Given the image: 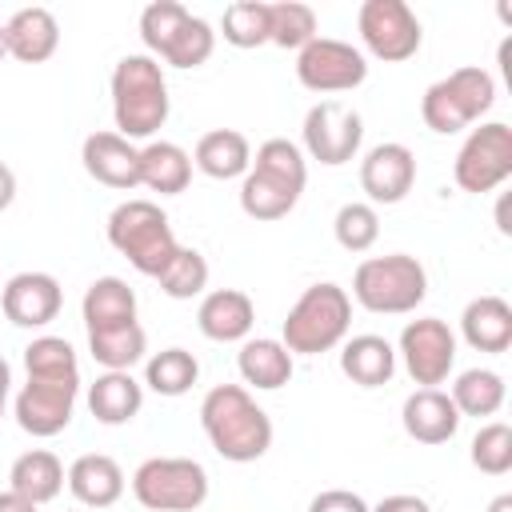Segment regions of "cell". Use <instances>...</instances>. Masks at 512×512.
I'll return each mask as SVG.
<instances>
[{
    "mask_svg": "<svg viewBox=\"0 0 512 512\" xmlns=\"http://www.w3.org/2000/svg\"><path fill=\"white\" fill-rule=\"evenodd\" d=\"M200 380V364L188 348H164L144 364V384L156 396H184Z\"/></svg>",
    "mask_w": 512,
    "mask_h": 512,
    "instance_id": "33",
    "label": "cell"
},
{
    "mask_svg": "<svg viewBox=\"0 0 512 512\" xmlns=\"http://www.w3.org/2000/svg\"><path fill=\"white\" fill-rule=\"evenodd\" d=\"M192 164L212 176V180H236L248 172L252 164V144L244 132L236 128H212L196 140V152H192Z\"/></svg>",
    "mask_w": 512,
    "mask_h": 512,
    "instance_id": "23",
    "label": "cell"
},
{
    "mask_svg": "<svg viewBox=\"0 0 512 512\" xmlns=\"http://www.w3.org/2000/svg\"><path fill=\"white\" fill-rule=\"evenodd\" d=\"M416 184V156L408 144H376L360 160V188L372 204H400Z\"/></svg>",
    "mask_w": 512,
    "mask_h": 512,
    "instance_id": "16",
    "label": "cell"
},
{
    "mask_svg": "<svg viewBox=\"0 0 512 512\" xmlns=\"http://www.w3.org/2000/svg\"><path fill=\"white\" fill-rule=\"evenodd\" d=\"M400 420H404V432L416 444H448L456 436V428H460L464 416L456 412V404H452L448 392H440V388H416L404 400Z\"/></svg>",
    "mask_w": 512,
    "mask_h": 512,
    "instance_id": "19",
    "label": "cell"
},
{
    "mask_svg": "<svg viewBox=\"0 0 512 512\" xmlns=\"http://www.w3.org/2000/svg\"><path fill=\"white\" fill-rule=\"evenodd\" d=\"M372 512H432L424 496H412V492H396V496H384Z\"/></svg>",
    "mask_w": 512,
    "mask_h": 512,
    "instance_id": "40",
    "label": "cell"
},
{
    "mask_svg": "<svg viewBox=\"0 0 512 512\" xmlns=\"http://www.w3.org/2000/svg\"><path fill=\"white\" fill-rule=\"evenodd\" d=\"M108 244L144 276H160L172 256L180 252L176 236H172V224L164 216L160 204L152 200H124L112 208L108 216Z\"/></svg>",
    "mask_w": 512,
    "mask_h": 512,
    "instance_id": "6",
    "label": "cell"
},
{
    "mask_svg": "<svg viewBox=\"0 0 512 512\" xmlns=\"http://www.w3.org/2000/svg\"><path fill=\"white\" fill-rule=\"evenodd\" d=\"M140 40L148 44L152 60L160 56L172 68H200L216 48L212 24L176 0H156L140 12Z\"/></svg>",
    "mask_w": 512,
    "mask_h": 512,
    "instance_id": "7",
    "label": "cell"
},
{
    "mask_svg": "<svg viewBox=\"0 0 512 512\" xmlns=\"http://www.w3.org/2000/svg\"><path fill=\"white\" fill-rule=\"evenodd\" d=\"M364 76H368L364 52L332 36L308 40L296 56V80L308 92H348V88H360Z\"/></svg>",
    "mask_w": 512,
    "mask_h": 512,
    "instance_id": "14",
    "label": "cell"
},
{
    "mask_svg": "<svg viewBox=\"0 0 512 512\" xmlns=\"http://www.w3.org/2000/svg\"><path fill=\"white\" fill-rule=\"evenodd\" d=\"M496 104V80L484 68H456L444 80H436L424 100H420V116L432 132L452 136L460 128H468L472 120H480L488 108Z\"/></svg>",
    "mask_w": 512,
    "mask_h": 512,
    "instance_id": "9",
    "label": "cell"
},
{
    "mask_svg": "<svg viewBox=\"0 0 512 512\" xmlns=\"http://www.w3.org/2000/svg\"><path fill=\"white\" fill-rule=\"evenodd\" d=\"M220 32L232 48H260L272 36V12L264 0H236L224 8Z\"/></svg>",
    "mask_w": 512,
    "mask_h": 512,
    "instance_id": "34",
    "label": "cell"
},
{
    "mask_svg": "<svg viewBox=\"0 0 512 512\" xmlns=\"http://www.w3.org/2000/svg\"><path fill=\"white\" fill-rule=\"evenodd\" d=\"M332 232H336V244H340L344 252H368V248L376 244V236H380V216H376L372 204L352 200V204H344V208L336 212Z\"/></svg>",
    "mask_w": 512,
    "mask_h": 512,
    "instance_id": "37",
    "label": "cell"
},
{
    "mask_svg": "<svg viewBox=\"0 0 512 512\" xmlns=\"http://www.w3.org/2000/svg\"><path fill=\"white\" fill-rule=\"evenodd\" d=\"M28 380L16 392V424L28 436H56L68 428L80 396V364L64 336H36L24 348Z\"/></svg>",
    "mask_w": 512,
    "mask_h": 512,
    "instance_id": "1",
    "label": "cell"
},
{
    "mask_svg": "<svg viewBox=\"0 0 512 512\" xmlns=\"http://www.w3.org/2000/svg\"><path fill=\"white\" fill-rule=\"evenodd\" d=\"M84 172L96 184L132 192L140 184V148H132V140H124L120 132H92L80 148Z\"/></svg>",
    "mask_w": 512,
    "mask_h": 512,
    "instance_id": "18",
    "label": "cell"
},
{
    "mask_svg": "<svg viewBox=\"0 0 512 512\" xmlns=\"http://www.w3.org/2000/svg\"><path fill=\"white\" fill-rule=\"evenodd\" d=\"M12 200H16V176H12V168L0 160V212H4Z\"/></svg>",
    "mask_w": 512,
    "mask_h": 512,
    "instance_id": "41",
    "label": "cell"
},
{
    "mask_svg": "<svg viewBox=\"0 0 512 512\" xmlns=\"http://www.w3.org/2000/svg\"><path fill=\"white\" fill-rule=\"evenodd\" d=\"M448 396L460 416H496L504 404V376L492 368H468L456 376Z\"/></svg>",
    "mask_w": 512,
    "mask_h": 512,
    "instance_id": "31",
    "label": "cell"
},
{
    "mask_svg": "<svg viewBox=\"0 0 512 512\" xmlns=\"http://www.w3.org/2000/svg\"><path fill=\"white\" fill-rule=\"evenodd\" d=\"M352 296L360 308L380 312V316H404L416 312V304L428 296V272L416 256L392 252V256H372L356 268L352 276Z\"/></svg>",
    "mask_w": 512,
    "mask_h": 512,
    "instance_id": "8",
    "label": "cell"
},
{
    "mask_svg": "<svg viewBox=\"0 0 512 512\" xmlns=\"http://www.w3.org/2000/svg\"><path fill=\"white\" fill-rule=\"evenodd\" d=\"M348 324H352V296L340 284L324 280V284L304 288L300 300L288 308L284 328H280V344L288 352H300V356L332 352L348 336Z\"/></svg>",
    "mask_w": 512,
    "mask_h": 512,
    "instance_id": "5",
    "label": "cell"
},
{
    "mask_svg": "<svg viewBox=\"0 0 512 512\" xmlns=\"http://www.w3.org/2000/svg\"><path fill=\"white\" fill-rule=\"evenodd\" d=\"M64 292L60 280L48 272H16L4 292H0V308L16 328H44L60 316Z\"/></svg>",
    "mask_w": 512,
    "mask_h": 512,
    "instance_id": "17",
    "label": "cell"
},
{
    "mask_svg": "<svg viewBox=\"0 0 512 512\" xmlns=\"http://www.w3.org/2000/svg\"><path fill=\"white\" fill-rule=\"evenodd\" d=\"M200 428L208 444L232 464L260 460L272 448V420L240 384L208 388V396L200 400Z\"/></svg>",
    "mask_w": 512,
    "mask_h": 512,
    "instance_id": "2",
    "label": "cell"
},
{
    "mask_svg": "<svg viewBox=\"0 0 512 512\" xmlns=\"http://www.w3.org/2000/svg\"><path fill=\"white\" fill-rule=\"evenodd\" d=\"M68 488L84 508H112L124 496V472L104 452H84L68 468Z\"/></svg>",
    "mask_w": 512,
    "mask_h": 512,
    "instance_id": "22",
    "label": "cell"
},
{
    "mask_svg": "<svg viewBox=\"0 0 512 512\" xmlns=\"http://www.w3.org/2000/svg\"><path fill=\"white\" fill-rule=\"evenodd\" d=\"M192 180V156L172 140H152L140 148V184L160 196H180Z\"/></svg>",
    "mask_w": 512,
    "mask_h": 512,
    "instance_id": "27",
    "label": "cell"
},
{
    "mask_svg": "<svg viewBox=\"0 0 512 512\" xmlns=\"http://www.w3.org/2000/svg\"><path fill=\"white\" fill-rule=\"evenodd\" d=\"M340 372L360 384V388H380L392 380L396 372V348L384 340V336H352L344 348H340Z\"/></svg>",
    "mask_w": 512,
    "mask_h": 512,
    "instance_id": "26",
    "label": "cell"
},
{
    "mask_svg": "<svg viewBox=\"0 0 512 512\" xmlns=\"http://www.w3.org/2000/svg\"><path fill=\"white\" fill-rule=\"evenodd\" d=\"M140 404H144V388L132 380V372H104L88 388V412L108 428L128 424L140 412Z\"/></svg>",
    "mask_w": 512,
    "mask_h": 512,
    "instance_id": "30",
    "label": "cell"
},
{
    "mask_svg": "<svg viewBox=\"0 0 512 512\" xmlns=\"http://www.w3.org/2000/svg\"><path fill=\"white\" fill-rule=\"evenodd\" d=\"M472 464L488 476H504L512 468V428L508 424H484L476 436H472Z\"/></svg>",
    "mask_w": 512,
    "mask_h": 512,
    "instance_id": "38",
    "label": "cell"
},
{
    "mask_svg": "<svg viewBox=\"0 0 512 512\" xmlns=\"http://www.w3.org/2000/svg\"><path fill=\"white\" fill-rule=\"evenodd\" d=\"M8 56V44H4V24H0V60Z\"/></svg>",
    "mask_w": 512,
    "mask_h": 512,
    "instance_id": "45",
    "label": "cell"
},
{
    "mask_svg": "<svg viewBox=\"0 0 512 512\" xmlns=\"http://www.w3.org/2000/svg\"><path fill=\"white\" fill-rule=\"evenodd\" d=\"M196 324L208 340L216 344H236V340H248L252 324H256V308L248 300V292L240 288H216L200 300L196 308Z\"/></svg>",
    "mask_w": 512,
    "mask_h": 512,
    "instance_id": "20",
    "label": "cell"
},
{
    "mask_svg": "<svg viewBox=\"0 0 512 512\" xmlns=\"http://www.w3.org/2000/svg\"><path fill=\"white\" fill-rule=\"evenodd\" d=\"M452 176L464 192H476V196L500 188L512 176V128L504 120L472 128V136L456 152Z\"/></svg>",
    "mask_w": 512,
    "mask_h": 512,
    "instance_id": "12",
    "label": "cell"
},
{
    "mask_svg": "<svg viewBox=\"0 0 512 512\" xmlns=\"http://www.w3.org/2000/svg\"><path fill=\"white\" fill-rule=\"evenodd\" d=\"M300 132H304V148H308L312 160H320L328 168H340L360 152L364 120L344 100H320V104L308 108Z\"/></svg>",
    "mask_w": 512,
    "mask_h": 512,
    "instance_id": "13",
    "label": "cell"
},
{
    "mask_svg": "<svg viewBox=\"0 0 512 512\" xmlns=\"http://www.w3.org/2000/svg\"><path fill=\"white\" fill-rule=\"evenodd\" d=\"M488 512H512V496H496V500L488 504Z\"/></svg>",
    "mask_w": 512,
    "mask_h": 512,
    "instance_id": "44",
    "label": "cell"
},
{
    "mask_svg": "<svg viewBox=\"0 0 512 512\" xmlns=\"http://www.w3.org/2000/svg\"><path fill=\"white\" fill-rule=\"evenodd\" d=\"M148 348V336L136 324H124V328H108V332H88V352L96 364H104L108 372H128Z\"/></svg>",
    "mask_w": 512,
    "mask_h": 512,
    "instance_id": "32",
    "label": "cell"
},
{
    "mask_svg": "<svg viewBox=\"0 0 512 512\" xmlns=\"http://www.w3.org/2000/svg\"><path fill=\"white\" fill-rule=\"evenodd\" d=\"M460 332L476 352H508L512 344V308L500 296H476L468 300L460 316Z\"/></svg>",
    "mask_w": 512,
    "mask_h": 512,
    "instance_id": "25",
    "label": "cell"
},
{
    "mask_svg": "<svg viewBox=\"0 0 512 512\" xmlns=\"http://www.w3.org/2000/svg\"><path fill=\"white\" fill-rule=\"evenodd\" d=\"M80 312H84L88 332H108V328L136 324V292L120 276H100V280L88 284Z\"/></svg>",
    "mask_w": 512,
    "mask_h": 512,
    "instance_id": "24",
    "label": "cell"
},
{
    "mask_svg": "<svg viewBox=\"0 0 512 512\" xmlns=\"http://www.w3.org/2000/svg\"><path fill=\"white\" fill-rule=\"evenodd\" d=\"M160 280V292L172 296V300H192L208 288V260L196 252V248H180L172 256V264L156 276Z\"/></svg>",
    "mask_w": 512,
    "mask_h": 512,
    "instance_id": "36",
    "label": "cell"
},
{
    "mask_svg": "<svg viewBox=\"0 0 512 512\" xmlns=\"http://www.w3.org/2000/svg\"><path fill=\"white\" fill-rule=\"evenodd\" d=\"M8 488L20 492L24 500H32L40 508V504H48V500L60 496V488H64V464L48 448H32V452H24V456L12 460Z\"/></svg>",
    "mask_w": 512,
    "mask_h": 512,
    "instance_id": "29",
    "label": "cell"
},
{
    "mask_svg": "<svg viewBox=\"0 0 512 512\" xmlns=\"http://www.w3.org/2000/svg\"><path fill=\"white\" fill-rule=\"evenodd\" d=\"M400 356H404V368L408 376L420 384V388H436L448 380L452 364H456V336L444 320L436 316H420V320H408L404 332H400Z\"/></svg>",
    "mask_w": 512,
    "mask_h": 512,
    "instance_id": "15",
    "label": "cell"
},
{
    "mask_svg": "<svg viewBox=\"0 0 512 512\" xmlns=\"http://www.w3.org/2000/svg\"><path fill=\"white\" fill-rule=\"evenodd\" d=\"M8 392H12V368H8V360L0 356V416H4V404H8Z\"/></svg>",
    "mask_w": 512,
    "mask_h": 512,
    "instance_id": "43",
    "label": "cell"
},
{
    "mask_svg": "<svg viewBox=\"0 0 512 512\" xmlns=\"http://www.w3.org/2000/svg\"><path fill=\"white\" fill-rule=\"evenodd\" d=\"M112 116L124 140H148L168 120V84L148 52L120 56L112 68Z\"/></svg>",
    "mask_w": 512,
    "mask_h": 512,
    "instance_id": "4",
    "label": "cell"
},
{
    "mask_svg": "<svg viewBox=\"0 0 512 512\" xmlns=\"http://www.w3.org/2000/svg\"><path fill=\"white\" fill-rule=\"evenodd\" d=\"M4 44H8V56H16L20 64H40L56 52L60 44V24L48 8H20L12 12V20L4 24Z\"/></svg>",
    "mask_w": 512,
    "mask_h": 512,
    "instance_id": "21",
    "label": "cell"
},
{
    "mask_svg": "<svg viewBox=\"0 0 512 512\" xmlns=\"http://www.w3.org/2000/svg\"><path fill=\"white\" fill-rule=\"evenodd\" d=\"M236 368H240L244 384L260 388V392H276V388H284L292 380V352L280 340L256 336V340H244L240 344Z\"/></svg>",
    "mask_w": 512,
    "mask_h": 512,
    "instance_id": "28",
    "label": "cell"
},
{
    "mask_svg": "<svg viewBox=\"0 0 512 512\" xmlns=\"http://www.w3.org/2000/svg\"><path fill=\"white\" fill-rule=\"evenodd\" d=\"M132 496L148 512H196L208 500V472L188 456H152L132 472Z\"/></svg>",
    "mask_w": 512,
    "mask_h": 512,
    "instance_id": "10",
    "label": "cell"
},
{
    "mask_svg": "<svg viewBox=\"0 0 512 512\" xmlns=\"http://www.w3.org/2000/svg\"><path fill=\"white\" fill-rule=\"evenodd\" d=\"M308 512H372V508L364 504V496H356L348 488H328V492L312 496Z\"/></svg>",
    "mask_w": 512,
    "mask_h": 512,
    "instance_id": "39",
    "label": "cell"
},
{
    "mask_svg": "<svg viewBox=\"0 0 512 512\" xmlns=\"http://www.w3.org/2000/svg\"><path fill=\"white\" fill-rule=\"evenodd\" d=\"M272 12V36L268 44L276 48H304L308 40H316V12L300 0H280V4H268Z\"/></svg>",
    "mask_w": 512,
    "mask_h": 512,
    "instance_id": "35",
    "label": "cell"
},
{
    "mask_svg": "<svg viewBox=\"0 0 512 512\" xmlns=\"http://www.w3.org/2000/svg\"><path fill=\"white\" fill-rule=\"evenodd\" d=\"M308 184V164H304V152L284 140V136H272L256 148V160L252 168L244 172V184H240V208L244 216L252 220H280L296 208L300 192Z\"/></svg>",
    "mask_w": 512,
    "mask_h": 512,
    "instance_id": "3",
    "label": "cell"
},
{
    "mask_svg": "<svg viewBox=\"0 0 512 512\" xmlns=\"http://www.w3.org/2000/svg\"><path fill=\"white\" fill-rule=\"evenodd\" d=\"M356 28H360L364 48L384 64H400V60L416 56L420 40H424V28L404 0H364Z\"/></svg>",
    "mask_w": 512,
    "mask_h": 512,
    "instance_id": "11",
    "label": "cell"
},
{
    "mask_svg": "<svg viewBox=\"0 0 512 512\" xmlns=\"http://www.w3.org/2000/svg\"><path fill=\"white\" fill-rule=\"evenodd\" d=\"M0 512H36V504L8 488V492H0Z\"/></svg>",
    "mask_w": 512,
    "mask_h": 512,
    "instance_id": "42",
    "label": "cell"
}]
</instances>
